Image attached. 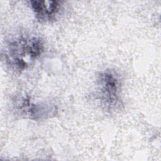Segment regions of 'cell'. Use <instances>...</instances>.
<instances>
[{"mask_svg": "<svg viewBox=\"0 0 161 161\" xmlns=\"http://www.w3.org/2000/svg\"><path fill=\"white\" fill-rule=\"evenodd\" d=\"M43 50V44L39 38H24L11 43L8 56L14 67L21 70L28 65L30 62L36 59Z\"/></svg>", "mask_w": 161, "mask_h": 161, "instance_id": "cell-1", "label": "cell"}, {"mask_svg": "<svg viewBox=\"0 0 161 161\" xmlns=\"http://www.w3.org/2000/svg\"><path fill=\"white\" fill-rule=\"evenodd\" d=\"M98 93L101 103L111 109L120 102V82L118 75L110 70L101 72L98 76Z\"/></svg>", "mask_w": 161, "mask_h": 161, "instance_id": "cell-2", "label": "cell"}, {"mask_svg": "<svg viewBox=\"0 0 161 161\" xmlns=\"http://www.w3.org/2000/svg\"><path fill=\"white\" fill-rule=\"evenodd\" d=\"M36 18L41 21L53 19L58 13L61 7V2L58 1H30Z\"/></svg>", "mask_w": 161, "mask_h": 161, "instance_id": "cell-3", "label": "cell"}]
</instances>
